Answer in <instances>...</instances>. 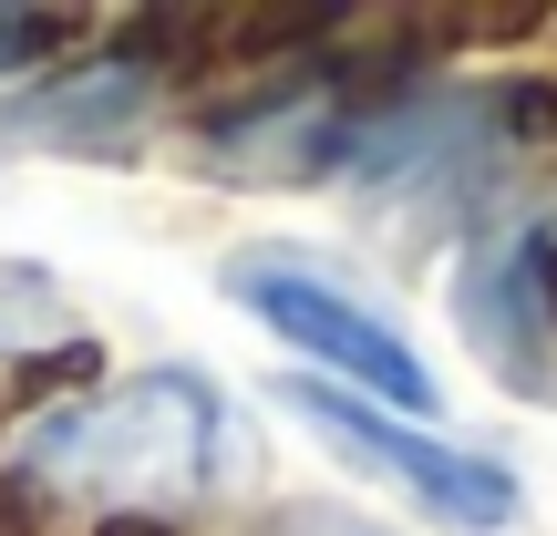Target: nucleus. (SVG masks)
Here are the masks:
<instances>
[{
	"mask_svg": "<svg viewBox=\"0 0 557 536\" xmlns=\"http://www.w3.org/2000/svg\"><path fill=\"white\" fill-rule=\"evenodd\" d=\"M94 372L103 361L83 351V340H62V351H0V434H11L21 413H41L62 382H94Z\"/></svg>",
	"mask_w": 557,
	"mask_h": 536,
	"instance_id": "obj_6",
	"label": "nucleus"
},
{
	"mask_svg": "<svg viewBox=\"0 0 557 536\" xmlns=\"http://www.w3.org/2000/svg\"><path fill=\"white\" fill-rule=\"evenodd\" d=\"M11 536H186V526H11Z\"/></svg>",
	"mask_w": 557,
	"mask_h": 536,
	"instance_id": "obj_9",
	"label": "nucleus"
},
{
	"mask_svg": "<svg viewBox=\"0 0 557 536\" xmlns=\"http://www.w3.org/2000/svg\"><path fill=\"white\" fill-rule=\"evenodd\" d=\"M289 402H299V413H310L351 464H372V475H393L413 506H434L444 526H506V516H517V475H506L496 454H475V444H434V434H413V423H393L382 402L331 392V382H299Z\"/></svg>",
	"mask_w": 557,
	"mask_h": 536,
	"instance_id": "obj_3",
	"label": "nucleus"
},
{
	"mask_svg": "<svg viewBox=\"0 0 557 536\" xmlns=\"http://www.w3.org/2000/svg\"><path fill=\"white\" fill-rule=\"evenodd\" d=\"M145 83H156V73H135V62L103 52L94 73H73V83H52V94H32L21 114H0V135H11V145H114L124 124L145 114Z\"/></svg>",
	"mask_w": 557,
	"mask_h": 536,
	"instance_id": "obj_5",
	"label": "nucleus"
},
{
	"mask_svg": "<svg viewBox=\"0 0 557 536\" xmlns=\"http://www.w3.org/2000/svg\"><path fill=\"white\" fill-rule=\"evenodd\" d=\"M227 299L238 310H259L278 340H299L310 361H331V372H351L372 402H393V413H423L434 402V372H423V351L393 331L382 310H361L351 289H341L331 269L310 259H278V248H248V259H227Z\"/></svg>",
	"mask_w": 557,
	"mask_h": 536,
	"instance_id": "obj_2",
	"label": "nucleus"
},
{
	"mask_svg": "<svg viewBox=\"0 0 557 536\" xmlns=\"http://www.w3.org/2000/svg\"><path fill=\"white\" fill-rule=\"evenodd\" d=\"M248 536H393V526L361 516V506H320V496H310V506H269Z\"/></svg>",
	"mask_w": 557,
	"mask_h": 536,
	"instance_id": "obj_7",
	"label": "nucleus"
},
{
	"mask_svg": "<svg viewBox=\"0 0 557 536\" xmlns=\"http://www.w3.org/2000/svg\"><path fill=\"white\" fill-rule=\"evenodd\" d=\"M465 340L496 361L517 392H557V227H506L455 278Z\"/></svg>",
	"mask_w": 557,
	"mask_h": 536,
	"instance_id": "obj_4",
	"label": "nucleus"
},
{
	"mask_svg": "<svg viewBox=\"0 0 557 536\" xmlns=\"http://www.w3.org/2000/svg\"><path fill=\"white\" fill-rule=\"evenodd\" d=\"M73 32L62 11H0V73H21V62H41L52 41Z\"/></svg>",
	"mask_w": 557,
	"mask_h": 536,
	"instance_id": "obj_8",
	"label": "nucleus"
},
{
	"mask_svg": "<svg viewBox=\"0 0 557 536\" xmlns=\"http://www.w3.org/2000/svg\"><path fill=\"white\" fill-rule=\"evenodd\" d=\"M227 475V402L207 372H135L62 402L0 475V516L32 526H176Z\"/></svg>",
	"mask_w": 557,
	"mask_h": 536,
	"instance_id": "obj_1",
	"label": "nucleus"
}]
</instances>
